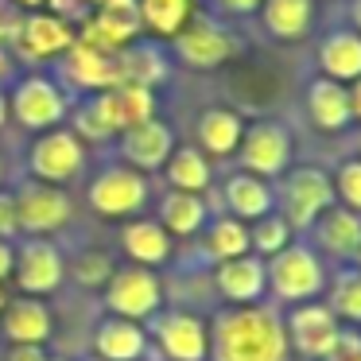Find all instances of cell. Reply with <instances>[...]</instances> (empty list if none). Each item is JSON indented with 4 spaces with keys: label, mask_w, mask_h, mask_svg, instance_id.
Returning a JSON list of instances; mask_svg holds the SVG:
<instances>
[{
    "label": "cell",
    "mask_w": 361,
    "mask_h": 361,
    "mask_svg": "<svg viewBox=\"0 0 361 361\" xmlns=\"http://www.w3.org/2000/svg\"><path fill=\"white\" fill-rule=\"evenodd\" d=\"M210 357L214 361H283L288 334L276 307H221L210 322Z\"/></svg>",
    "instance_id": "6da1fadb"
},
{
    "label": "cell",
    "mask_w": 361,
    "mask_h": 361,
    "mask_svg": "<svg viewBox=\"0 0 361 361\" xmlns=\"http://www.w3.org/2000/svg\"><path fill=\"white\" fill-rule=\"evenodd\" d=\"M272 195L280 198V218L291 229H311L319 214L334 206V183L319 167H291L280 175V190Z\"/></svg>",
    "instance_id": "7a4b0ae2"
},
{
    "label": "cell",
    "mask_w": 361,
    "mask_h": 361,
    "mask_svg": "<svg viewBox=\"0 0 361 361\" xmlns=\"http://www.w3.org/2000/svg\"><path fill=\"white\" fill-rule=\"evenodd\" d=\"M264 272H268L272 295L283 299V303H291V307L311 303V299L322 291V283H326L322 260L314 257V249H307V245H288V249H280L264 264Z\"/></svg>",
    "instance_id": "3957f363"
},
{
    "label": "cell",
    "mask_w": 361,
    "mask_h": 361,
    "mask_svg": "<svg viewBox=\"0 0 361 361\" xmlns=\"http://www.w3.org/2000/svg\"><path fill=\"white\" fill-rule=\"evenodd\" d=\"M27 167H32L35 183L63 187V183L78 179L86 167V140H78L71 128H47L27 152Z\"/></svg>",
    "instance_id": "277c9868"
},
{
    "label": "cell",
    "mask_w": 361,
    "mask_h": 361,
    "mask_svg": "<svg viewBox=\"0 0 361 361\" xmlns=\"http://www.w3.org/2000/svg\"><path fill=\"white\" fill-rule=\"evenodd\" d=\"M105 303H109L113 314L121 319H133V322H144L159 311L164 303V288H159V276L152 268H140V264H128V268H117L105 283Z\"/></svg>",
    "instance_id": "5b68a950"
},
{
    "label": "cell",
    "mask_w": 361,
    "mask_h": 361,
    "mask_svg": "<svg viewBox=\"0 0 361 361\" xmlns=\"http://www.w3.org/2000/svg\"><path fill=\"white\" fill-rule=\"evenodd\" d=\"M237 156L241 167L257 179H276V175L288 171L291 159V133L280 121H257V125H245V136L237 144Z\"/></svg>",
    "instance_id": "8992f818"
},
{
    "label": "cell",
    "mask_w": 361,
    "mask_h": 361,
    "mask_svg": "<svg viewBox=\"0 0 361 361\" xmlns=\"http://www.w3.org/2000/svg\"><path fill=\"white\" fill-rule=\"evenodd\" d=\"M148 202V179L136 167H105L94 183H90V206L102 218H133Z\"/></svg>",
    "instance_id": "52a82bcc"
},
{
    "label": "cell",
    "mask_w": 361,
    "mask_h": 361,
    "mask_svg": "<svg viewBox=\"0 0 361 361\" xmlns=\"http://www.w3.org/2000/svg\"><path fill=\"white\" fill-rule=\"evenodd\" d=\"M12 117L24 128H35V133H47V128H59L66 117V94L47 78V74H27V78L16 82L8 102Z\"/></svg>",
    "instance_id": "ba28073f"
},
{
    "label": "cell",
    "mask_w": 361,
    "mask_h": 361,
    "mask_svg": "<svg viewBox=\"0 0 361 361\" xmlns=\"http://www.w3.org/2000/svg\"><path fill=\"white\" fill-rule=\"evenodd\" d=\"M237 51H241L237 35L226 32L221 24H214V20H202V16L190 20V24L175 35V55H179V63L195 66V71H214V66H221L226 59H233Z\"/></svg>",
    "instance_id": "9c48e42d"
},
{
    "label": "cell",
    "mask_w": 361,
    "mask_h": 361,
    "mask_svg": "<svg viewBox=\"0 0 361 361\" xmlns=\"http://www.w3.org/2000/svg\"><path fill=\"white\" fill-rule=\"evenodd\" d=\"M12 272H16V288L24 291V295H51V291L63 283L66 264H63V252H59L55 241L32 237V241H24L16 249Z\"/></svg>",
    "instance_id": "30bf717a"
},
{
    "label": "cell",
    "mask_w": 361,
    "mask_h": 361,
    "mask_svg": "<svg viewBox=\"0 0 361 361\" xmlns=\"http://www.w3.org/2000/svg\"><path fill=\"white\" fill-rule=\"evenodd\" d=\"M283 334H288V342L303 357H326L334 350L342 326H338L334 311L326 303H295L288 322H283Z\"/></svg>",
    "instance_id": "8fae6325"
},
{
    "label": "cell",
    "mask_w": 361,
    "mask_h": 361,
    "mask_svg": "<svg viewBox=\"0 0 361 361\" xmlns=\"http://www.w3.org/2000/svg\"><path fill=\"white\" fill-rule=\"evenodd\" d=\"M156 345L167 361H206L210 357V326L190 311H167L156 322Z\"/></svg>",
    "instance_id": "7c38bea8"
},
{
    "label": "cell",
    "mask_w": 361,
    "mask_h": 361,
    "mask_svg": "<svg viewBox=\"0 0 361 361\" xmlns=\"http://www.w3.org/2000/svg\"><path fill=\"white\" fill-rule=\"evenodd\" d=\"M12 198H16L20 229H27V233H55L71 221V198L63 195V187H47V183L32 179Z\"/></svg>",
    "instance_id": "4fadbf2b"
},
{
    "label": "cell",
    "mask_w": 361,
    "mask_h": 361,
    "mask_svg": "<svg viewBox=\"0 0 361 361\" xmlns=\"http://www.w3.org/2000/svg\"><path fill=\"white\" fill-rule=\"evenodd\" d=\"M136 35H140V16H136V4H133V8H97V12H90V16L82 20V27H78L74 39L113 59L117 51H125L128 43H136Z\"/></svg>",
    "instance_id": "5bb4252c"
},
{
    "label": "cell",
    "mask_w": 361,
    "mask_h": 361,
    "mask_svg": "<svg viewBox=\"0 0 361 361\" xmlns=\"http://www.w3.org/2000/svg\"><path fill=\"white\" fill-rule=\"evenodd\" d=\"M214 288H218L221 299H229V307L260 303V295L268 291L264 260L252 257V252H245V257H229V260H218V268H214Z\"/></svg>",
    "instance_id": "9a60e30c"
},
{
    "label": "cell",
    "mask_w": 361,
    "mask_h": 361,
    "mask_svg": "<svg viewBox=\"0 0 361 361\" xmlns=\"http://www.w3.org/2000/svg\"><path fill=\"white\" fill-rule=\"evenodd\" d=\"M171 152H175V133L164 121H144V125L121 133V156L136 171H156V167H164Z\"/></svg>",
    "instance_id": "2e32d148"
},
{
    "label": "cell",
    "mask_w": 361,
    "mask_h": 361,
    "mask_svg": "<svg viewBox=\"0 0 361 361\" xmlns=\"http://www.w3.org/2000/svg\"><path fill=\"white\" fill-rule=\"evenodd\" d=\"M16 43H20V51H27L32 59L47 63V59L71 51L74 27L66 24V20H59L55 12H32V16H24V24L16 27Z\"/></svg>",
    "instance_id": "e0dca14e"
},
{
    "label": "cell",
    "mask_w": 361,
    "mask_h": 361,
    "mask_svg": "<svg viewBox=\"0 0 361 361\" xmlns=\"http://www.w3.org/2000/svg\"><path fill=\"white\" fill-rule=\"evenodd\" d=\"M0 330H4V338H8L12 345H43L51 338V330H55V319H51L43 299L24 295V299H12V303L4 307Z\"/></svg>",
    "instance_id": "ac0fdd59"
},
{
    "label": "cell",
    "mask_w": 361,
    "mask_h": 361,
    "mask_svg": "<svg viewBox=\"0 0 361 361\" xmlns=\"http://www.w3.org/2000/svg\"><path fill=\"white\" fill-rule=\"evenodd\" d=\"M94 353L102 361H140L148 353V330L133 319L109 314L94 330Z\"/></svg>",
    "instance_id": "d6986e66"
},
{
    "label": "cell",
    "mask_w": 361,
    "mask_h": 361,
    "mask_svg": "<svg viewBox=\"0 0 361 361\" xmlns=\"http://www.w3.org/2000/svg\"><path fill=\"white\" fill-rule=\"evenodd\" d=\"M311 229H314V245H319L322 252H330V257L350 260L361 252V214L345 210V206L322 210Z\"/></svg>",
    "instance_id": "ffe728a7"
},
{
    "label": "cell",
    "mask_w": 361,
    "mask_h": 361,
    "mask_svg": "<svg viewBox=\"0 0 361 361\" xmlns=\"http://www.w3.org/2000/svg\"><path fill=\"white\" fill-rule=\"evenodd\" d=\"M121 249L133 264L156 268L171 257V233L152 218H136V221H125V229H121Z\"/></svg>",
    "instance_id": "44dd1931"
},
{
    "label": "cell",
    "mask_w": 361,
    "mask_h": 361,
    "mask_svg": "<svg viewBox=\"0 0 361 361\" xmlns=\"http://www.w3.org/2000/svg\"><path fill=\"white\" fill-rule=\"evenodd\" d=\"M245 136V121L229 105H210L198 117V152L202 156H233Z\"/></svg>",
    "instance_id": "7402d4cb"
},
{
    "label": "cell",
    "mask_w": 361,
    "mask_h": 361,
    "mask_svg": "<svg viewBox=\"0 0 361 361\" xmlns=\"http://www.w3.org/2000/svg\"><path fill=\"white\" fill-rule=\"evenodd\" d=\"M66 74H71L74 86L82 90H94V94H109V90H117V66H113L109 55H102V51L86 47V43L74 39L71 51H66Z\"/></svg>",
    "instance_id": "603a6c76"
},
{
    "label": "cell",
    "mask_w": 361,
    "mask_h": 361,
    "mask_svg": "<svg viewBox=\"0 0 361 361\" xmlns=\"http://www.w3.org/2000/svg\"><path fill=\"white\" fill-rule=\"evenodd\" d=\"M221 198H226L229 214H233L237 221H257L264 218V214H272V187H268L264 179H257V175L241 171V175H229L226 187H221Z\"/></svg>",
    "instance_id": "cb8c5ba5"
},
{
    "label": "cell",
    "mask_w": 361,
    "mask_h": 361,
    "mask_svg": "<svg viewBox=\"0 0 361 361\" xmlns=\"http://www.w3.org/2000/svg\"><path fill=\"white\" fill-rule=\"evenodd\" d=\"M113 66H117L121 86H148V90H156L159 82L167 78V59L159 55L152 43H128L125 51L113 55Z\"/></svg>",
    "instance_id": "d4e9b609"
},
{
    "label": "cell",
    "mask_w": 361,
    "mask_h": 361,
    "mask_svg": "<svg viewBox=\"0 0 361 361\" xmlns=\"http://www.w3.org/2000/svg\"><path fill=\"white\" fill-rule=\"evenodd\" d=\"M307 113L311 121L322 128V133H342L350 125V97H345V86L334 78H314L311 90H307Z\"/></svg>",
    "instance_id": "484cf974"
},
{
    "label": "cell",
    "mask_w": 361,
    "mask_h": 361,
    "mask_svg": "<svg viewBox=\"0 0 361 361\" xmlns=\"http://www.w3.org/2000/svg\"><path fill=\"white\" fill-rule=\"evenodd\" d=\"M319 71L322 78L353 82L361 78V35L357 32H334L319 47Z\"/></svg>",
    "instance_id": "4316f807"
},
{
    "label": "cell",
    "mask_w": 361,
    "mask_h": 361,
    "mask_svg": "<svg viewBox=\"0 0 361 361\" xmlns=\"http://www.w3.org/2000/svg\"><path fill=\"white\" fill-rule=\"evenodd\" d=\"M260 20L276 39H303L314 20V0H264Z\"/></svg>",
    "instance_id": "83f0119b"
},
{
    "label": "cell",
    "mask_w": 361,
    "mask_h": 361,
    "mask_svg": "<svg viewBox=\"0 0 361 361\" xmlns=\"http://www.w3.org/2000/svg\"><path fill=\"white\" fill-rule=\"evenodd\" d=\"M210 206L202 202V195H187V190H171L159 202V226L171 237H195L206 226Z\"/></svg>",
    "instance_id": "f1b7e54d"
},
{
    "label": "cell",
    "mask_w": 361,
    "mask_h": 361,
    "mask_svg": "<svg viewBox=\"0 0 361 361\" xmlns=\"http://www.w3.org/2000/svg\"><path fill=\"white\" fill-rule=\"evenodd\" d=\"M167 183L175 190H187V195H202L206 187L214 183V171H210V156H202L198 148L190 144H175V152L167 156Z\"/></svg>",
    "instance_id": "f546056e"
},
{
    "label": "cell",
    "mask_w": 361,
    "mask_h": 361,
    "mask_svg": "<svg viewBox=\"0 0 361 361\" xmlns=\"http://www.w3.org/2000/svg\"><path fill=\"white\" fill-rule=\"evenodd\" d=\"M190 0H136V16H140V27L156 35H179L183 27L190 24Z\"/></svg>",
    "instance_id": "4dcf8cb0"
},
{
    "label": "cell",
    "mask_w": 361,
    "mask_h": 361,
    "mask_svg": "<svg viewBox=\"0 0 361 361\" xmlns=\"http://www.w3.org/2000/svg\"><path fill=\"white\" fill-rule=\"evenodd\" d=\"M109 97H113V109H117L121 133L144 125V121H156L152 117V113H156V90H148V86H117V90H109Z\"/></svg>",
    "instance_id": "1f68e13d"
},
{
    "label": "cell",
    "mask_w": 361,
    "mask_h": 361,
    "mask_svg": "<svg viewBox=\"0 0 361 361\" xmlns=\"http://www.w3.org/2000/svg\"><path fill=\"white\" fill-rule=\"evenodd\" d=\"M206 252L214 257V264H218V260H229V257H245V252H249V229L226 214V218H218L206 229Z\"/></svg>",
    "instance_id": "d6a6232c"
},
{
    "label": "cell",
    "mask_w": 361,
    "mask_h": 361,
    "mask_svg": "<svg viewBox=\"0 0 361 361\" xmlns=\"http://www.w3.org/2000/svg\"><path fill=\"white\" fill-rule=\"evenodd\" d=\"M291 245V226L280 218V214H264V218H257V226L249 229V252L252 257H260V260H272L280 249H288Z\"/></svg>",
    "instance_id": "836d02e7"
},
{
    "label": "cell",
    "mask_w": 361,
    "mask_h": 361,
    "mask_svg": "<svg viewBox=\"0 0 361 361\" xmlns=\"http://www.w3.org/2000/svg\"><path fill=\"white\" fill-rule=\"evenodd\" d=\"M326 307L334 311V319L361 322V268H345V272L338 276L334 288H330Z\"/></svg>",
    "instance_id": "e575fe53"
},
{
    "label": "cell",
    "mask_w": 361,
    "mask_h": 361,
    "mask_svg": "<svg viewBox=\"0 0 361 361\" xmlns=\"http://www.w3.org/2000/svg\"><path fill=\"white\" fill-rule=\"evenodd\" d=\"M71 272H74V280H78L82 288H105L109 276L117 272V264H113V257L105 249H86V252L74 257Z\"/></svg>",
    "instance_id": "d590c367"
},
{
    "label": "cell",
    "mask_w": 361,
    "mask_h": 361,
    "mask_svg": "<svg viewBox=\"0 0 361 361\" xmlns=\"http://www.w3.org/2000/svg\"><path fill=\"white\" fill-rule=\"evenodd\" d=\"M334 198H342L345 210L361 214V159H345L334 179Z\"/></svg>",
    "instance_id": "8d00e7d4"
},
{
    "label": "cell",
    "mask_w": 361,
    "mask_h": 361,
    "mask_svg": "<svg viewBox=\"0 0 361 361\" xmlns=\"http://www.w3.org/2000/svg\"><path fill=\"white\" fill-rule=\"evenodd\" d=\"M361 357V334H353V330H342L334 342V350L326 353V361H357Z\"/></svg>",
    "instance_id": "74e56055"
},
{
    "label": "cell",
    "mask_w": 361,
    "mask_h": 361,
    "mask_svg": "<svg viewBox=\"0 0 361 361\" xmlns=\"http://www.w3.org/2000/svg\"><path fill=\"white\" fill-rule=\"evenodd\" d=\"M20 233V218H16V198L8 190H0V237L8 241V237Z\"/></svg>",
    "instance_id": "f35d334b"
},
{
    "label": "cell",
    "mask_w": 361,
    "mask_h": 361,
    "mask_svg": "<svg viewBox=\"0 0 361 361\" xmlns=\"http://www.w3.org/2000/svg\"><path fill=\"white\" fill-rule=\"evenodd\" d=\"M8 361H47V353H43V345H12Z\"/></svg>",
    "instance_id": "ab89813d"
},
{
    "label": "cell",
    "mask_w": 361,
    "mask_h": 361,
    "mask_svg": "<svg viewBox=\"0 0 361 361\" xmlns=\"http://www.w3.org/2000/svg\"><path fill=\"white\" fill-rule=\"evenodd\" d=\"M12 264H16V249H12V241L0 237V283L12 276Z\"/></svg>",
    "instance_id": "60d3db41"
},
{
    "label": "cell",
    "mask_w": 361,
    "mask_h": 361,
    "mask_svg": "<svg viewBox=\"0 0 361 361\" xmlns=\"http://www.w3.org/2000/svg\"><path fill=\"white\" fill-rule=\"evenodd\" d=\"M350 97V121H361V78H353V86L345 90Z\"/></svg>",
    "instance_id": "b9f144b4"
},
{
    "label": "cell",
    "mask_w": 361,
    "mask_h": 361,
    "mask_svg": "<svg viewBox=\"0 0 361 361\" xmlns=\"http://www.w3.org/2000/svg\"><path fill=\"white\" fill-rule=\"evenodd\" d=\"M226 12H252V8H260L264 0H218Z\"/></svg>",
    "instance_id": "7bdbcfd3"
},
{
    "label": "cell",
    "mask_w": 361,
    "mask_h": 361,
    "mask_svg": "<svg viewBox=\"0 0 361 361\" xmlns=\"http://www.w3.org/2000/svg\"><path fill=\"white\" fill-rule=\"evenodd\" d=\"M136 0H90V8H133Z\"/></svg>",
    "instance_id": "ee69618b"
},
{
    "label": "cell",
    "mask_w": 361,
    "mask_h": 361,
    "mask_svg": "<svg viewBox=\"0 0 361 361\" xmlns=\"http://www.w3.org/2000/svg\"><path fill=\"white\" fill-rule=\"evenodd\" d=\"M350 16H353V27H357V35H361V0H353V8H350Z\"/></svg>",
    "instance_id": "f6af8a7d"
},
{
    "label": "cell",
    "mask_w": 361,
    "mask_h": 361,
    "mask_svg": "<svg viewBox=\"0 0 361 361\" xmlns=\"http://www.w3.org/2000/svg\"><path fill=\"white\" fill-rule=\"evenodd\" d=\"M4 121H8V97H4V90H0V128H4Z\"/></svg>",
    "instance_id": "bcb514c9"
},
{
    "label": "cell",
    "mask_w": 361,
    "mask_h": 361,
    "mask_svg": "<svg viewBox=\"0 0 361 361\" xmlns=\"http://www.w3.org/2000/svg\"><path fill=\"white\" fill-rule=\"evenodd\" d=\"M12 4H20V8H43L47 0H12Z\"/></svg>",
    "instance_id": "7dc6e473"
},
{
    "label": "cell",
    "mask_w": 361,
    "mask_h": 361,
    "mask_svg": "<svg viewBox=\"0 0 361 361\" xmlns=\"http://www.w3.org/2000/svg\"><path fill=\"white\" fill-rule=\"evenodd\" d=\"M4 307H8V295H4V288H0V314H4Z\"/></svg>",
    "instance_id": "c3c4849f"
},
{
    "label": "cell",
    "mask_w": 361,
    "mask_h": 361,
    "mask_svg": "<svg viewBox=\"0 0 361 361\" xmlns=\"http://www.w3.org/2000/svg\"><path fill=\"white\" fill-rule=\"evenodd\" d=\"M47 361H63V357H47Z\"/></svg>",
    "instance_id": "681fc988"
},
{
    "label": "cell",
    "mask_w": 361,
    "mask_h": 361,
    "mask_svg": "<svg viewBox=\"0 0 361 361\" xmlns=\"http://www.w3.org/2000/svg\"><path fill=\"white\" fill-rule=\"evenodd\" d=\"M357 148H361V136H357Z\"/></svg>",
    "instance_id": "f907efd6"
},
{
    "label": "cell",
    "mask_w": 361,
    "mask_h": 361,
    "mask_svg": "<svg viewBox=\"0 0 361 361\" xmlns=\"http://www.w3.org/2000/svg\"><path fill=\"white\" fill-rule=\"evenodd\" d=\"M357 260H361V252H357Z\"/></svg>",
    "instance_id": "816d5d0a"
},
{
    "label": "cell",
    "mask_w": 361,
    "mask_h": 361,
    "mask_svg": "<svg viewBox=\"0 0 361 361\" xmlns=\"http://www.w3.org/2000/svg\"><path fill=\"white\" fill-rule=\"evenodd\" d=\"M357 361H361V357H357Z\"/></svg>",
    "instance_id": "f5cc1de1"
}]
</instances>
